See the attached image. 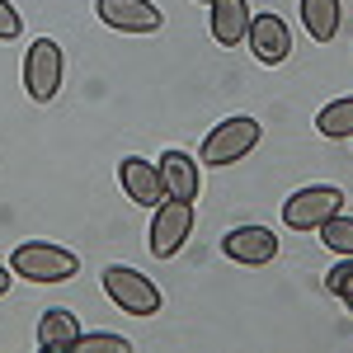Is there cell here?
<instances>
[{
  "label": "cell",
  "mask_w": 353,
  "mask_h": 353,
  "mask_svg": "<svg viewBox=\"0 0 353 353\" xmlns=\"http://www.w3.org/2000/svg\"><path fill=\"white\" fill-rule=\"evenodd\" d=\"M76 269H81V259L52 241H19L10 254V273L28 283H66V278H76Z\"/></svg>",
  "instance_id": "cell-1"
},
{
  "label": "cell",
  "mask_w": 353,
  "mask_h": 353,
  "mask_svg": "<svg viewBox=\"0 0 353 353\" xmlns=\"http://www.w3.org/2000/svg\"><path fill=\"white\" fill-rule=\"evenodd\" d=\"M104 292L113 297V306H123L128 316H156L161 311V288L146 273L128 269V264H109L104 269Z\"/></svg>",
  "instance_id": "cell-2"
},
{
  "label": "cell",
  "mask_w": 353,
  "mask_h": 353,
  "mask_svg": "<svg viewBox=\"0 0 353 353\" xmlns=\"http://www.w3.org/2000/svg\"><path fill=\"white\" fill-rule=\"evenodd\" d=\"M254 146H259V123L254 118H226L203 141V165H221L226 170V165L245 161Z\"/></svg>",
  "instance_id": "cell-3"
},
{
  "label": "cell",
  "mask_w": 353,
  "mask_h": 353,
  "mask_svg": "<svg viewBox=\"0 0 353 353\" xmlns=\"http://www.w3.org/2000/svg\"><path fill=\"white\" fill-rule=\"evenodd\" d=\"M193 231V203H179V198H161L156 212H151V254L156 259H174L184 241Z\"/></svg>",
  "instance_id": "cell-4"
},
{
  "label": "cell",
  "mask_w": 353,
  "mask_h": 353,
  "mask_svg": "<svg viewBox=\"0 0 353 353\" xmlns=\"http://www.w3.org/2000/svg\"><path fill=\"white\" fill-rule=\"evenodd\" d=\"M61 48H57L52 38H38L24 57V90L33 104H48L57 99V90H61Z\"/></svg>",
  "instance_id": "cell-5"
},
{
  "label": "cell",
  "mask_w": 353,
  "mask_h": 353,
  "mask_svg": "<svg viewBox=\"0 0 353 353\" xmlns=\"http://www.w3.org/2000/svg\"><path fill=\"white\" fill-rule=\"evenodd\" d=\"M339 208H344V193H339V189H330V184H311V189L292 193V198L283 203V221H288L292 231H321V221H330Z\"/></svg>",
  "instance_id": "cell-6"
},
{
  "label": "cell",
  "mask_w": 353,
  "mask_h": 353,
  "mask_svg": "<svg viewBox=\"0 0 353 353\" xmlns=\"http://www.w3.org/2000/svg\"><path fill=\"white\" fill-rule=\"evenodd\" d=\"M245 43H250L254 61H264V66H278V61H288V52H292V33H288V24L278 14H250Z\"/></svg>",
  "instance_id": "cell-7"
},
{
  "label": "cell",
  "mask_w": 353,
  "mask_h": 353,
  "mask_svg": "<svg viewBox=\"0 0 353 353\" xmlns=\"http://www.w3.org/2000/svg\"><path fill=\"white\" fill-rule=\"evenodd\" d=\"M94 14L118 33H156L161 28V10L151 0H99Z\"/></svg>",
  "instance_id": "cell-8"
},
{
  "label": "cell",
  "mask_w": 353,
  "mask_h": 353,
  "mask_svg": "<svg viewBox=\"0 0 353 353\" xmlns=\"http://www.w3.org/2000/svg\"><path fill=\"white\" fill-rule=\"evenodd\" d=\"M221 250L236 264H269L273 254H278V236H273L269 226H236V231L221 236Z\"/></svg>",
  "instance_id": "cell-9"
},
{
  "label": "cell",
  "mask_w": 353,
  "mask_h": 353,
  "mask_svg": "<svg viewBox=\"0 0 353 353\" xmlns=\"http://www.w3.org/2000/svg\"><path fill=\"white\" fill-rule=\"evenodd\" d=\"M118 184H123V193L132 198V203H141V208H156L165 198L161 189V170L151 161H141V156H128V161L118 165Z\"/></svg>",
  "instance_id": "cell-10"
},
{
  "label": "cell",
  "mask_w": 353,
  "mask_h": 353,
  "mask_svg": "<svg viewBox=\"0 0 353 353\" xmlns=\"http://www.w3.org/2000/svg\"><path fill=\"white\" fill-rule=\"evenodd\" d=\"M156 170H161L165 198H179V203H193V198H198V161H193V156H184V151H165Z\"/></svg>",
  "instance_id": "cell-11"
},
{
  "label": "cell",
  "mask_w": 353,
  "mask_h": 353,
  "mask_svg": "<svg viewBox=\"0 0 353 353\" xmlns=\"http://www.w3.org/2000/svg\"><path fill=\"white\" fill-rule=\"evenodd\" d=\"M250 33V5L245 0H212V38L221 48H236Z\"/></svg>",
  "instance_id": "cell-12"
},
{
  "label": "cell",
  "mask_w": 353,
  "mask_h": 353,
  "mask_svg": "<svg viewBox=\"0 0 353 353\" xmlns=\"http://www.w3.org/2000/svg\"><path fill=\"white\" fill-rule=\"evenodd\" d=\"M301 24L316 43H334L339 33V0H301Z\"/></svg>",
  "instance_id": "cell-13"
},
{
  "label": "cell",
  "mask_w": 353,
  "mask_h": 353,
  "mask_svg": "<svg viewBox=\"0 0 353 353\" xmlns=\"http://www.w3.org/2000/svg\"><path fill=\"white\" fill-rule=\"evenodd\" d=\"M76 339H81V321H76L71 311L52 306V311L43 316V325H38V344H43V349H71Z\"/></svg>",
  "instance_id": "cell-14"
},
{
  "label": "cell",
  "mask_w": 353,
  "mask_h": 353,
  "mask_svg": "<svg viewBox=\"0 0 353 353\" xmlns=\"http://www.w3.org/2000/svg\"><path fill=\"white\" fill-rule=\"evenodd\" d=\"M316 128H321V137H330V141L353 137V99H334V104H325L321 118H316Z\"/></svg>",
  "instance_id": "cell-15"
},
{
  "label": "cell",
  "mask_w": 353,
  "mask_h": 353,
  "mask_svg": "<svg viewBox=\"0 0 353 353\" xmlns=\"http://www.w3.org/2000/svg\"><path fill=\"white\" fill-rule=\"evenodd\" d=\"M321 241H325L339 259H349V254H353V221L334 212L330 221H321Z\"/></svg>",
  "instance_id": "cell-16"
},
{
  "label": "cell",
  "mask_w": 353,
  "mask_h": 353,
  "mask_svg": "<svg viewBox=\"0 0 353 353\" xmlns=\"http://www.w3.org/2000/svg\"><path fill=\"white\" fill-rule=\"evenodd\" d=\"M71 349H76V353H128L132 344H128V339H118V334H81Z\"/></svg>",
  "instance_id": "cell-17"
},
{
  "label": "cell",
  "mask_w": 353,
  "mask_h": 353,
  "mask_svg": "<svg viewBox=\"0 0 353 353\" xmlns=\"http://www.w3.org/2000/svg\"><path fill=\"white\" fill-rule=\"evenodd\" d=\"M330 292H334V297L353 292V254H349V259H339V264L330 269Z\"/></svg>",
  "instance_id": "cell-18"
},
{
  "label": "cell",
  "mask_w": 353,
  "mask_h": 353,
  "mask_svg": "<svg viewBox=\"0 0 353 353\" xmlns=\"http://www.w3.org/2000/svg\"><path fill=\"white\" fill-rule=\"evenodd\" d=\"M10 38H19V14L10 0H0V43H10Z\"/></svg>",
  "instance_id": "cell-19"
},
{
  "label": "cell",
  "mask_w": 353,
  "mask_h": 353,
  "mask_svg": "<svg viewBox=\"0 0 353 353\" xmlns=\"http://www.w3.org/2000/svg\"><path fill=\"white\" fill-rule=\"evenodd\" d=\"M10 283H14V273H10V269H5V264H0V297L10 292Z\"/></svg>",
  "instance_id": "cell-20"
},
{
  "label": "cell",
  "mask_w": 353,
  "mask_h": 353,
  "mask_svg": "<svg viewBox=\"0 0 353 353\" xmlns=\"http://www.w3.org/2000/svg\"><path fill=\"white\" fill-rule=\"evenodd\" d=\"M344 306H349V311H353V292H344Z\"/></svg>",
  "instance_id": "cell-21"
},
{
  "label": "cell",
  "mask_w": 353,
  "mask_h": 353,
  "mask_svg": "<svg viewBox=\"0 0 353 353\" xmlns=\"http://www.w3.org/2000/svg\"><path fill=\"white\" fill-rule=\"evenodd\" d=\"M203 5H212V0H203Z\"/></svg>",
  "instance_id": "cell-22"
}]
</instances>
